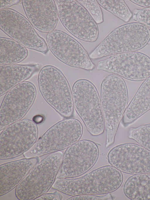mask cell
Masks as SVG:
<instances>
[{
    "label": "cell",
    "instance_id": "6da1fadb",
    "mask_svg": "<svg viewBox=\"0 0 150 200\" xmlns=\"http://www.w3.org/2000/svg\"><path fill=\"white\" fill-rule=\"evenodd\" d=\"M123 181L121 172L111 165H106L79 178H57L52 188L71 196L103 194L115 191Z\"/></svg>",
    "mask_w": 150,
    "mask_h": 200
},
{
    "label": "cell",
    "instance_id": "7a4b0ae2",
    "mask_svg": "<svg viewBox=\"0 0 150 200\" xmlns=\"http://www.w3.org/2000/svg\"><path fill=\"white\" fill-rule=\"evenodd\" d=\"M100 100L106 132V148L112 145L115 136L128 106L127 87L122 77L111 74L102 81Z\"/></svg>",
    "mask_w": 150,
    "mask_h": 200
},
{
    "label": "cell",
    "instance_id": "3957f363",
    "mask_svg": "<svg viewBox=\"0 0 150 200\" xmlns=\"http://www.w3.org/2000/svg\"><path fill=\"white\" fill-rule=\"evenodd\" d=\"M150 40V29L139 22L126 23L114 29L91 52L95 60L117 54L136 51Z\"/></svg>",
    "mask_w": 150,
    "mask_h": 200
},
{
    "label": "cell",
    "instance_id": "277c9868",
    "mask_svg": "<svg viewBox=\"0 0 150 200\" xmlns=\"http://www.w3.org/2000/svg\"><path fill=\"white\" fill-rule=\"evenodd\" d=\"M63 155L60 151L51 153L37 164L16 187L17 198L33 200L47 193L56 180Z\"/></svg>",
    "mask_w": 150,
    "mask_h": 200
},
{
    "label": "cell",
    "instance_id": "5b68a950",
    "mask_svg": "<svg viewBox=\"0 0 150 200\" xmlns=\"http://www.w3.org/2000/svg\"><path fill=\"white\" fill-rule=\"evenodd\" d=\"M71 92L74 107L88 131L93 136L102 134L105 121L95 86L89 80L79 79L73 84Z\"/></svg>",
    "mask_w": 150,
    "mask_h": 200
},
{
    "label": "cell",
    "instance_id": "8992f818",
    "mask_svg": "<svg viewBox=\"0 0 150 200\" xmlns=\"http://www.w3.org/2000/svg\"><path fill=\"white\" fill-rule=\"evenodd\" d=\"M38 87L46 102L63 116L73 115L74 106L69 83L63 73L54 66L47 65L40 70Z\"/></svg>",
    "mask_w": 150,
    "mask_h": 200
},
{
    "label": "cell",
    "instance_id": "52a82bcc",
    "mask_svg": "<svg viewBox=\"0 0 150 200\" xmlns=\"http://www.w3.org/2000/svg\"><path fill=\"white\" fill-rule=\"evenodd\" d=\"M83 131L82 125L77 119L61 121L49 128L23 156L39 157L67 149L79 140Z\"/></svg>",
    "mask_w": 150,
    "mask_h": 200
},
{
    "label": "cell",
    "instance_id": "ba28073f",
    "mask_svg": "<svg viewBox=\"0 0 150 200\" xmlns=\"http://www.w3.org/2000/svg\"><path fill=\"white\" fill-rule=\"evenodd\" d=\"M59 18L65 28L77 38L88 42L98 39L97 24L85 8L75 0H55Z\"/></svg>",
    "mask_w": 150,
    "mask_h": 200
},
{
    "label": "cell",
    "instance_id": "9c48e42d",
    "mask_svg": "<svg viewBox=\"0 0 150 200\" xmlns=\"http://www.w3.org/2000/svg\"><path fill=\"white\" fill-rule=\"evenodd\" d=\"M38 135L36 123L21 119L6 127L0 135V159H12L23 154L36 142Z\"/></svg>",
    "mask_w": 150,
    "mask_h": 200
},
{
    "label": "cell",
    "instance_id": "30bf717a",
    "mask_svg": "<svg viewBox=\"0 0 150 200\" xmlns=\"http://www.w3.org/2000/svg\"><path fill=\"white\" fill-rule=\"evenodd\" d=\"M0 28L12 39L26 48L44 54L49 50L46 42L28 20L14 9L8 8L0 10Z\"/></svg>",
    "mask_w": 150,
    "mask_h": 200
},
{
    "label": "cell",
    "instance_id": "8fae6325",
    "mask_svg": "<svg viewBox=\"0 0 150 200\" xmlns=\"http://www.w3.org/2000/svg\"><path fill=\"white\" fill-rule=\"evenodd\" d=\"M97 70L139 82L150 77V57L134 51L117 54L98 62Z\"/></svg>",
    "mask_w": 150,
    "mask_h": 200
},
{
    "label": "cell",
    "instance_id": "7c38bea8",
    "mask_svg": "<svg viewBox=\"0 0 150 200\" xmlns=\"http://www.w3.org/2000/svg\"><path fill=\"white\" fill-rule=\"evenodd\" d=\"M47 43L52 54L70 67L90 71L95 67L82 45L67 33L58 30L48 33Z\"/></svg>",
    "mask_w": 150,
    "mask_h": 200
},
{
    "label": "cell",
    "instance_id": "4fadbf2b",
    "mask_svg": "<svg viewBox=\"0 0 150 200\" xmlns=\"http://www.w3.org/2000/svg\"><path fill=\"white\" fill-rule=\"evenodd\" d=\"M99 154L98 147L94 142L79 140L65 151L57 178H71L84 174L96 164Z\"/></svg>",
    "mask_w": 150,
    "mask_h": 200
},
{
    "label": "cell",
    "instance_id": "5bb4252c",
    "mask_svg": "<svg viewBox=\"0 0 150 200\" xmlns=\"http://www.w3.org/2000/svg\"><path fill=\"white\" fill-rule=\"evenodd\" d=\"M36 93L34 84L25 81L6 94L0 106V130L21 120L33 105Z\"/></svg>",
    "mask_w": 150,
    "mask_h": 200
},
{
    "label": "cell",
    "instance_id": "9a60e30c",
    "mask_svg": "<svg viewBox=\"0 0 150 200\" xmlns=\"http://www.w3.org/2000/svg\"><path fill=\"white\" fill-rule=\"evenodd\" d=\"M107 158L112 166L129 174L150 173V151L137 144L118 145L109 152Z\"/></svg>",
    "mask_w": 150,
    "mask_h": 200
},
{
    "label": "cell",
    "instance_id": "2e32d148",
    "mask_svg": "<svg viewBox=\"0 0 150 200\" xmlns=\"http://www.w3.org/2000/svg\"><path fill=\"white\" fill-rule=\"evenodd\" d=\"M25 14L33 26L39 31L49 33L54 30L58 21L53 0H22Z\"/></svg>",
    "mask_w": 150,
    "mask_h": 200
},
{
    "label": "cell",
    "instance_id": "e0dca14e",
    "mask_svg": "<svg viewBox=\"0 0 150 200\" xmlns=\"http://www.w3.org/2000/svg\"><path fill=\"white\" fill-rule=\"evenodd\" d=\"M40 162L38 157L22 159L0 166V196L16 187L31 169Z\"/></svg>",
    "mask_w": 150,
    "mask_h": 200
},
{
    "label": "cell",
    "instance_id": "ac0fdd59",
    "mask_svg": "<svg viewBox=\"0 0 150 200\" xmlns=\"http://www.w3.org/2000/svg\"><path fill=\"white\" fill-rule=\"evenodd\" d=\"M40 68L38 64L0 65V96L25 82Z\"/></svg>",
    "mask_w": 150,
    "mask_h": 200
},
{
    "label": "cell",
    "instance_id": "d6986e66",
    "mask_svg": "<svg viewBox=\"0 0 150 200\" xmlns=\"http://www.w3.org/2000/svg\"><path fill=\"white\" fill-rule=\"evenodd\" d=\"M150 110V77L140 85L127 106L122 122L127 127Z\"/></svg>",
    "mask_w": 150,
    "mask_h": 200
},
{
    "label": "cell",
    "instance_id": "ffe728a7",
    "mask_svg": "<svg viewBox=\"0 0 150 200\" xmlns=\"http://www.w3.org/2000/svg\"><path fill=\"white\" fill-rule=\"evenodd\" d=\"M123 192L133 200H150V173L134 174L125 182Z\"/></svg>",
    "mask_w": 150,
    "mask_h": 200
},
{
    "label": "cell",
    "instance_id": "44dd1931",
    "mask_svg": "<svg viewBox=\"0 0 150 200\" xmlns=\"http://www.w3.org/2000/svg\"><path fill=\"white\" fill-rule=\"evenodd\" d=\"M28 52L25 47L10 38L0 37V64L13 65L24 60Z\"/></svg>",
    "mask_w": 150,
    "mask_h": 200
},
{
    "label": "cell",
    "instance_id": "7402d4cb",
    "mask_svg": "<svg viewBox=\"0 0 150 200\" xmlns=\"http://www.w3.org/2000/svg\"><path fill=\"white\" fill-rule=\"evenodd\" d=\"M99 5L125 22H128L133 14L123 0H98Z\"/></svg>",
    "mask_w": 150,
    "mask_h": 200
},
{
    "label": "cell",
    "instance_id": "603a6c76",
    "mask_svg": "<svg viewBox=\"0 0 150 200\" xmlns=\"http://www.w3.org/2000/svg\"><path fill=\"white\" fill-rule=\"evenodd\" d=\"M128 136L150 151V123L130 128Z\"/></svg>",
    "mask_w": 150,
    "mask_h": 200
},
{
    "label": "cell",
    "instance_id": "cb8c5ba5",
    "mask_svg": "<svg viewBox=\"0 0 150 200\" xmlns=\"http://www.w3.org/2000/svg\"><path fill=\"white\" fill-rule=\"evenodd\" d=\"M77 1L85 8L97 24H100L103 22V16L102 10L97 0Z\"/></svg>",
    "mask_w": 150,
    "mask_h": 200
},
{
    "label": "cell",
    "instance_id": "d4e9b609",
    "mask_svg": "<svg viewBox=\"0 0 150 200\" xmlns=\"http://www.w3.org/2000/svg\"><path fill=\"white\" fill-rule=\"evenodd\" d=\"M133 19L150 28V8L134 10Z\"/></svg>",
    "mask_w": 150,
    "mask_h": 200
},
{
    "label": "cell",
    "instance_id": "484cf974",
    "mask_svg": "<svg viewBox=\"0 0 150 200\" xmlns=\"http://www.w3.org/2000/svg\"><path fill=\"white\" fill-rule=\"evenodd\" d=\"M113 197L110 193L103 196H98L94 194H84L73 196L67 199V200H113Z\"/></svg>",
    "mask_w": 150,
    "mask_h": 200
},
{
    "label": "cell",
    "instance_id": "4316f807",
    "mask_svg": "<svg viewBox=\"0 0 150 200\" xmlns=\"http://www.w3.org/2000/svg\"><path fill=\"white\" fill-rule=\"evenodd\" d=\"M62 196L60 193L56 191L52 193H46L36 198L34 200H61L62 199Z\"/></svg>",
    "mask_w": 150,
    "mask_h": 200
},
{
    "label": "cell",
    "instance_id": "83f0119b",
    "mask_svg": "<svg viewBox=\"0 0 150 200\" xmlns=\"http://www.w3.org/2000/svg\"><path fill=\"white\" fill-rule=\"evenodd\" d=\"M19 0H0V10L7 9L13 5L18 4Z\"/></svg>",
    "mask_w": 150,
    "mask_h": 200
},
{
    "label": "cell",
    "instance_id": "f1b7e54d",
    "mask_svg": "<svg viewBox=\"0 0 150 200\" xmlns=\"http://www.w3.org/2000/svg\"><path fill=\"white\" fill-rule=\"evenodd\" d=\"M130 1L141 7L150 8V0H130Z\"/></svg>",
    "mask_w": 150,
    "mask_h": 200
},
{
    "label": "cell",
    "instance_id": "f546056e",
    "mask_svg": "<svg viewBox=\"0 0 150 200\" xmlns=\"http://www.w3.org/2000/svg\"><path fill=\"white\" fill-rule=\"evenodd\" d=\"M43 119V117L42 116H37L35 117H34V121L36 123H40L42 121Z\"/></svg>",
    "mask_w": 150,
    "mask_h": 200
}]
</instances>
